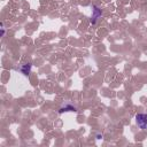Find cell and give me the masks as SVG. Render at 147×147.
<instances>
[{
  "mask_svg": "<svg viewBox=\"0 0 147 147\" xmlns=\"http://www.w3.org/2000/svg\"><path fill=\"white\" fill-rule=\"evenodd\" d=\"M136 123L141 130H147V114H137Z\"/></svg>",
  "mask_w": 147,
  "mask_h": 147,
  "instance_id": "obj_1",
  "label": "cell"
},
{
  "mask_svg": "<svg viewBox=\"0 0 147 147\" xmlns=\"http://www.w3.org/2000/svg\"><path fill=\"white\" fill-rule=\"evenodd\" d=\"M101 17V9H99L96 6H93V9H92V18H91V23L94 24L98 18Z\"/></svg>",
  "mask_w": 147,
  "mask_h": 147,
  "instance_id": "obj_2",
  "label": "cell"
},
{
  "mask_svg": "<svg viewBox=\"0 0 147 147\" xmlns=\"http://www.w3.org/2000/svg\"><path fill=\"white\" fill-rule=\"evenodd\" d=\"M20 70H21V72L23 74V75H29L30 74V70H31V64L30 63H25V64H22L21 65V68H20Z\"/></svg>",
  "mask_w": 147,
  "mask_h": 147,
  "instance_id": "obj_3",
  "label": "cell"
},
{
  "mask_svg": "<svg viewBox=\"0 0 147 147\" xmlns=\"http://www.w3.org/2000/svg\"><path fill=\"white\" fill-rule=\"evenodd\" d=\"M63 111H77V109H76V107H74V106L67 105V106L62 107V108H61V109L59 110V113H60V114H62Z\"/></svg>",
  "mask_w": 147,
  "mask_h": 147,
  "instance_id": "obj_4",
  "label": "cell"
},
{
  "mask_svg": "<svg viewBox=\"0 0 147 147\" xmlns=\"http://www.w3.org/2000/svg\"><path fill=\"white\" fill-rule=\"evenodd\" d=\"M1 34H2V36H3V34H5V30H3V28H2V29H1Z\"/></svg>",
  "mask_w": 147,
  "mask_h": 147,
  "instance_id": "obj_5",
  "label": "cell"
}]
</instances>
